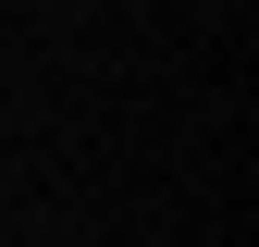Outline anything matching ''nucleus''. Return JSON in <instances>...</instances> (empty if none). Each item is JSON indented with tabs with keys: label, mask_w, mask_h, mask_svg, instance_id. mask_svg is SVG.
<instances>
[]
</instances>
